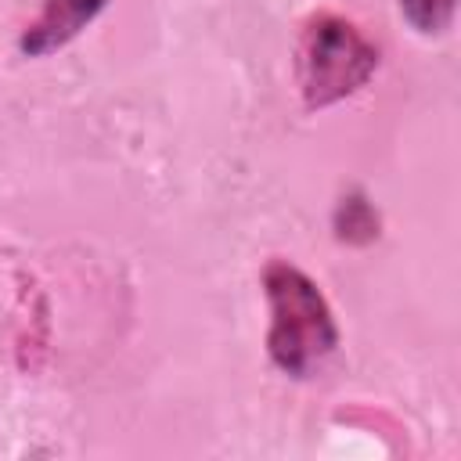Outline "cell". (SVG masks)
Segmentation results:
<instances>
[{
    "instance_id": "1",
    "label": "cell",
    "mask_w": 461,
    "mask_h": 461,
    "mask_svg": "<svg viewBox=\"0 0 461 461\" xmlns=\"http://www.w3.org/2000/svg\"><path fill=\"white\" fill-rule=\"evenodd\" d=\"M263 288L270 303V331H267L270 360L292 378L313 375L339 346V324L331 317L328 299L288 259L267 263Z\"/></svg>"
},
{
    "instance_id": "2",
    "label": "cell",
    "mask_w": 461,
    "mask_h": 461,
    "mask_svg": "<svg viewBox=\"0 0 461 461\" xmlns=\"http://www.w3.org/2000/svg\"><path fill=\"white\" fill-rule=\"evenodd\" d=\"M378 68V47L346 18L317 14L295 50V79L306 108H328L357 94Z\"/></svg>"
},
{
    "instance_id": "3",
    "label": "cell",
    "mask_w": 461,
    "mask_h": 461,
    "mask_svg": "<svg viewBox=\"0 0 461 461\" xmlns=\"http://www.w3.org/2000/svg\"><path fill=\"white\" fill-rule=\"evenodd\" d=\"M108 7V0H43L40 14L25 25L18 50L29 58H43L50 50H61L65 43H72L101 11Z\"/></svg>"
},
{
    "instance_id": "4",
    "label": "cell",
    "mask_w": 461,
    "mask_h": 461,
    "mask_svg": "<svg viewBox=\"0 0 461 461\" xmlns=\"http://www.w3.org/2000/svg\"><path fill=\"white\" fill-rule=\"evenodd\" d=\"M331 227H335V238L346 241V245H371L378 238V209L360 194V191H349L339 205H335V216H331Z\"/></svg>"
},
{
    "instance_id": "5",
    "label": "cell",
    "mask_w": 461,
    "mask_h": 461,
    "mask_svg": "<svg viewBox=\"0 0 461 461\" xmlns=\"http://www.w3.org/2000/svg\"><path fill=\"white\" fill-rule=\"evenodd\" d=\"M454 7H457V0H400V14L421 36L447 32L454 22Z\"/></svg>"
}]
</instances>
